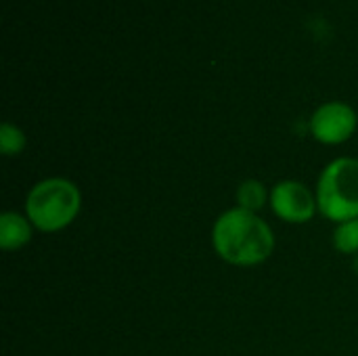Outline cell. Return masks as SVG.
<instances>
[{"label":"cell","mask_w":358,"mask_h":356,"mask_svg":"<svg viewBox=\"0 0 358 356\" xmlns=\"http://www.w3.org/2000/svg\"><path fill=\"white\" fill-rule=\"evenodd\" d=\"M271 208L277 218L289 225H304L319 212L317 195L300 180H281L271 189Z\"/></svg>","instance_id":"cell-5"},{"label":"cell","mask_w":358,"mask_h":356,"mask_svg":"<svg viewBox=\"0 0 358 356\" xmlns=\"http://www.w3.org/2000/svg\"><path fill=\"white\" fill-rule=\"evenodd\" d=\"M310 134L321 145H342L357 132V111L342 101H329L310 115Z\"/></svg>","instance_id":"cell-4"},{"label":"cell","mask_w":358,"mask_h":356,"mask_svg":"<svg viewBox=\"0 0 358 356\" xmlns=\"http://www.w3.org/2000/svg\"><path fill=\"white\" fill-rule=\"evenodd\" d=\"M34 225L27 216L19 212H4L0 216V248L4 252H15L31 241Z\"/></svg>","instance_id":"cell-6"},{"label":"cell","mask_w":358,"mask_h":356,"mask_svg":"<svg viewBox=\"0 0 358 356\" xmlns=\"http://www.w3.org/2000/svg\"><path fill=\"white\" fill-rule=\"evenodd\" d=\"M352 269H355V273L358 275V254L355 256V260H352Z\"/></svg>","instance_id":"cell-10"},{"label":"cell","mask_w":358,"mask_h":356,"mask_svg":"<svg viewBox=\"0 0 358 356\" xmlns=\"http://www.w3.org/2000/svg\"><path fill=\"white\" fill-rule=\"evenodd\" d=\"M82 193L76 183L52 176L36 183L25 197V216L34 229L57 233L67 229L80 214Z\"/></svg>","instance_id":"cell-2"},{"label":"cell","mask_w":358,"mask_h":356,"mask_svg":"<svg viewBox=\"0 0 358 356\" xmlns=\"http://www.w3.org/2000/svg\"><path fill=\"white\" fill-rule=\"evenodd\" d=\"M212 248L233 266H256L275 252V233L258 214L231 208L212 227Z\"/></svg>","instance_id":"cell-1"},{"label":"cell","mask_w":358,"mask_h":356,"mask_svg":"<svg viewBox=\"0 0 358 356\" xmlns=\"http://www.w3.org/2000/svg\"><path fill=\"white\" fill-rule=\"evenodd\" d=\"M334 248L340 254L357 256L358 254V218L340 222L334 231Z\"/></svg>","instance_id":"cell-8"},{"label":"cell","mask_w":358,"mask_h":356,"mask_svg":"<svg viewBox=\"0 0 358 356\" xmlns=\"http://www.w3.org/2000/svg\"><path fill=\"white\" fill-rule=\"evenodd\" d=\"M235 197H237V208L258 214L266 206V201L271 199V193H268V189H266V185L262 180L248 178L237 187Z\"/></svg>","instance_id":"cell-7"},{"label":"cell","mask_w":358,"mask_h":356,"mask_svg":"<svg viewBox=\"0 0 358 356\" xmlns=\"http://www.w3.org/2000/svg\"><path fill=\"white\" fill-rule=\"evenodd\" d=\"M319 212L340 225L358 218V159L338 157L329 162L317 180Z\"/></svg>","instance_id":"cell-3"},{"label":"cell","mask_w":358,"mask_h":356,"mask_svg":"<svg viewBox=\"0 0 358 356\" xmlns=\"http://www.w3.org/2000/svg\"><path fill=\"white\" fill-rule=\"evenodd\" d=\"M25 145H27V138L19 126H15L10 122H4L0 126V151H2V155L15 157V155L23 153Z\"/></svg>","instance_id":"cell-9"}]
</instances>
